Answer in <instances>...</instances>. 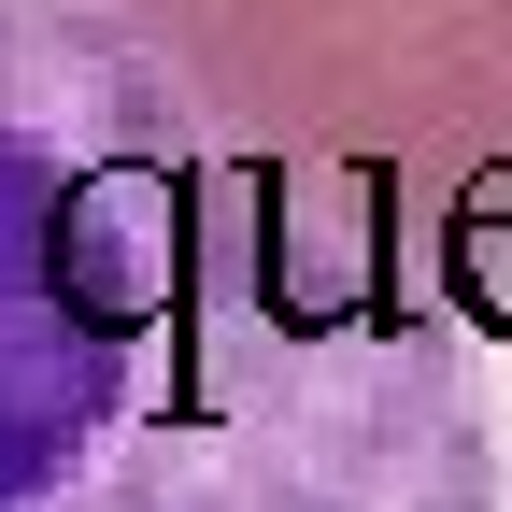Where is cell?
<instances>
[{
  "label": "cell",
  "mask_w": 512,
  "mask_h": 512,
  "mask_svg": "<svg viewBox=\"0 0 512 512\" xmlns=\"http://www.w3.org/2000/svg\"><path fill=\"white\" fill-rule=\"evenodd\" d=\"M0 512H512L484 356L370 313L86 0H0Z\"/></svg>",
  "instance_id": "obj_1"
},
{
  "label": "cell",
  "mask_w": 512,
  "mask_h": 512,
  "mask_svg": "<svg viewBox=\"0 0 512 512\" xmlns=\"http://www.w3.org/2000/svg\"><path fill=\"white\" fill-rule=\"evenodd\" d=\"M185 143L328 271L498 356L512 342V0H86Z\"/></svg>",
  "instance_id": "obj_2"
}]
</instances>
